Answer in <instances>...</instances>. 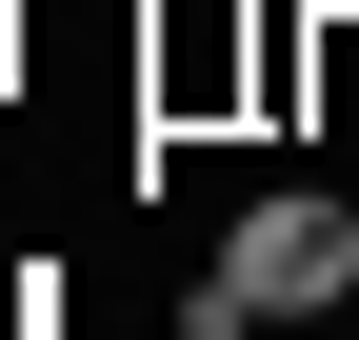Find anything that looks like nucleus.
<instances>
[{"instance_id": "obj_1", "label": "nucleus", "mask_w": 359, "mask_h": 340, "mask_svg": "<svg viewBox=\"0 0 359 340\" xmlns=\"http://www.w3.org/2000/svg\"><path fill=\"white\" fill-rule=\"evenodd\" d=\"M219 280H240V320H320L359 280V221H339V200H259V221L219 240Z\"/></svg>"}]
</instances>
